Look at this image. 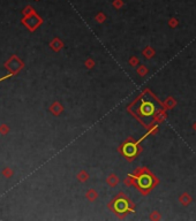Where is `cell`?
<instances>
[{
    "mask_svg": "<svg viewBox=\"0 0 196 221\" xmlns=\"http://www.w3.org/2000/svg\"><path fill=\"white\" fill-rule=\"evenodd\" d=\"M152 110H153V106L151 104H148V103H145L143 105V107H142V112L145 113V114H150Z\"/></svg>",
    "mask_w": 196,
    "mask_h": 221,
    "instance_id": "3957f363",
    "label": "cell"
},
{
    "mask_svg": "<svg viewBox=\"0 0 196 221\" xmlns=\"http://www.w3.org/2000/svg\"><path fill=\"white\" fill-rule=\"evenodd\" d=\"M138 183H140V185H141V187H143V188H148V187H150V184H151L150 176H147V175L141 176V179H140Z\"/></svg>",
    "mask_w": 196,
    "mask_h": 221,
    "instance_id": "7a4b0ae2",
    "label": "cell"
},
{
    "mask_svg": "<svg viewBox=\"0 0 196 221\" xmlns=\"http://www.w3.org/2000/svg\"><path fill=\"white\" fill-rule=\"evenodd\" d=\"M124 153L127 157H131L136 153V148L133 144H126L124 148Z\"/></svg>",
    "mask_w": 196,
    "mask_h": 221,
    "instance_id": "6da1fadb",
    "label": "cell"
}]
</instances>
